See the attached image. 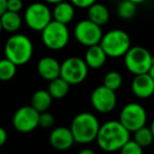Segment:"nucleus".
<instances>
[{"instance_id": "16", "label": "nucleus", "mask_w": 154, "mask_h": 154, "mask_svg": "<svg viewBox=\"0 0 154 154\" xmlns=\"http://www.w3.org/2000/svg\"><path fill=\"white\" fill-rule=\"evenodd\" d=\"M108 56L100 44L92 45L87 48L84 60L87 63L88 67L92 69H99L106 63Z\"/></svg>"}, {"instance_id": "18", "label": "nucleus", "mask_w": 154, "mask_h": 154, "mask_svg": "<svg viewBox=\"0 0 154 154\" xmlns=\"http://www.w3.org/2000/svg\"><path fill=\"white\" fill-rule=\"evenodd\" d=\"M87 16L88 19L91 20L92 22L99 24L100 26H103L109 21V11H108L107 6H105L102 3H93L91 6L88 8L87 11Z\"/></svg>"}, {"instance_id": "21", "label": "nucleus", "mask_w": 154, "mask_h": 154, "mask_svg": "<svg viewBox=\"0 0 154 154\" xmlns=\"http://www.w3.org/2000/svg\"><path fill=\"white\" fill-rule=\"evenodd\" d=\"M69 86L70 84L67 83L63 78L59 77L57 79L49 81L48 85V92L51 93V95L53 97V99H63L67 95V93L69 91Z\"/></svg>"}, {"instance_id": "15", "label": "nucleus", "mask_w": 154, "mask_h": 154, "mask_svg": "<svg viewBox=\"0 0 154 154\" xmlns=\"http://www.w3.org/2000/svg\"><path fill=\"white\" fill-rule=\"evenodd\" d=\"M37 71L42 79L53 81L61 75V64L53 57H44L37 64Z\"/></svg>"}, {"instance_id": "34", "label": "nucleus", "mask_w": 154, "mask_h": 154, "mask_svg": "<svg viewBox=\"0 0 154 154\" xmlns=\"http://www.w3.org/2000/svg\"><path fill=\"white\" fill-rule=\"evenodd\" d=\"M149 75H151V77H152V79L154 80V63H153V65L152 66H151V68H150V70H149Z\"/></svg>"}, {"instance_id": "20", "label": "nucleus", "mask_w": 154, "mask_h": 154, "mask_svg": "<svg viewBox=\"0 0 154 154\" xmlns=\"http://www.w3.org/2000/svg\"><path fill=\"white\" fill-rule=\"evenodd\" d=\"M0 20L3 31L8 32H16L22 24V18L19 13L11 12V11H6L5 13H3L0 16Z\"/></svg>"}, {"instance_id": "11", "label": "nucleus", "mask_w": 154, "mask_h": 154, "mask_svg": "<svg viewBox=\"0 0 154 154\" xmlns=\"http://www.w3.org/2000/svg\"><path fill=\"white\" fill-rule=\"evenodd\" d=\"M40 112L34 107L23 106L15 112L13 116V126L20 133H29L39 127Z\"/></svg>"}, {"instance_id": "19", "label": "nucleus", "mask_w": 154, "mask_h": 154, "mask_svg": "<svg viewBox=\"0 0 154 154\" xmlns=\"http://www.w3.org/2000/svg\"><path fill=\"white\" fill-rule=\"evenodd\" d=\"M51 102H53V97L48 92V90L39 89L37 91H35L34 94H32L31 105L37 111L41 113V112L47 111L49 109Z\"/></svg>"}, {"instance_id": "24", "label": "nucleus", "mask_w": 154, "mask_h": 154, "mask_svg": "<svg viewBox=\"0 0 154 154\" xmlns=\"http://www.w3.org/2000/svg\"><path fill=\"white\" fill-rule=\"evenodd\" d=\"M153 133L151 131L150 128L147 127H142L140 129H137L134 132V140L140 146H142L143 148L150 146L153 142Z\"/></svg>"}, {"instance_id": "3", "label": "nucleus", "mask_w": 154, "mask_h": 154, "mask_svg": "<svg viewBox=\"0 0 154 154\" xmlns=\"http://www.w3.org/2000/svg\"><path fill=\"white\" fill-rule=\"evenodd\" d=\"M5 58L14 62L17 66L26 64L34 54V45L27 36L15 34L6 40L4 46Z\"/></svg>"}, {"instance_id": "37", "label": "nucleus", "mask_w": 154, "mask_h": 154, "mask_svg": "<svg viewBox=\"0 0 154 154\" xmlns=\"http://www.w3.org/2000/svg\"><path fill=\"white\" fill-rule=\"evenodd\" d=\"M1 31H3V29H2V24H1V20H0V32Z\"/></svg>"}, {"instance_id": "35", "label": "nucleus", "mask_w": 154, "mask_h": 154, "mask_svg": "<svg viewBox=\"0 0 154 154\" xmlns=\"http://www.w3.org/2000/svg\"><path fill=\"white\" fill-rule=\"evenodd\" d=\"M130 1L134 2V3H136V4H142V3H144V2H146L147 0H130Z\"/></svg>"}, {"instance_id": "2", "label": "nucleus", "mask_w": 154, "mask_h": 154, "mask_svg": "<svg viewBox=\"0 0 154 154\" xmlns=\"http://www.w3.org/2000/svg\"><path fill=\"white\" fill-rule=\"evenodd\" d=\"M100 127L101 125L94 114L90 112H81L73 118L70 130L75 142L85 145L97 140Z\"/></svg>"}, {"instance_id": "23", "label": "nucleus", "mask_w": 154, "mask_h": 154, "mask_svg": "<svg viewBox=\"0 0 154 154\" xmlns=\"http://www.w3.org/2000/svg\"><path fill=\"white\" fill-rule=\"evenodd\" d=\"M17 71V65L8 58L0 60V81L8 82L15 77Z\"/></svg>"}, {"instance_id": "31", "label": "nucleus", "mask_w": 154, "mask_h": 154, "mask_svg": "<svg viewBox=\"0 0 154 154\" xmlns=\"http://www.w3.org/2000/svg\"><path fill=\"white\" fill-rule=\"evenodd\" d=\"M8 11V0H0V16Z\"/></svg>"}, {"instance_id": "38", "label": "nucleus", "mask_w": 154, "mask_h": 154, "mask_svg": "<svg viewBox=\"0 0 154 154\" xmlns=\"http://www.w3.org/2000/svg\"><path fill=\"white\" fill-rule=\"evenodd\" d=\"M0 154H1V152H0Z\"/></svg>"}, {"instance_id": "30", "label": "nucleus", "mask_w": 154, "mask_h": 154, "mask_svg": "<svg viewBox=\"0 0 154 154\" xmlns=\"http://www.w3.org/2000/svg\"><path fill=\"white\" fill-rule=\"evenodd\" d=\"M8 140V133L2 127H0V147H2Z\"/></svg>"}, {"instance_id": "22", "label": "nucleus", "mask_w": 154, "mask_h": 154, "mask_svg": "<svg viewBox=\"0 0 154 154\" xmlns=\"http://www.w3.org/2000/svg\"><path fill=\"white\" fill-rule=\"evenodd\" d=\"M136 5L137 4L130 0H123L119 3L116 8L118 16L123 20H130L136 14Z\"/></svg>"}, {"instance_id": "33", "label": "nucleus", "mask_w": 154, "mask_h": 154, "mask_svg": "<svg viewBox=\"0 0 154 154\" xmlns=\"http://www.w3.org/2000/svg\"><path fill=\"white\" fill-rule=\"evenodd\" d=\"M44 1L47 2V3H51V4H57L62 1H65V0H44Z\"/></svg>"}, {"instance_id": "6", "label": "nucleus", "mask_w": 154, "mask_h": 154, "mask_svg": "<svg viewBox=\"0 0 154 154\" xmlns=\"http://www.w3.org/2000/svg\"><path fill=\"white\" fill-rule=\"evenodd\" d=\"M41 34L43 44L51 51L63 49L68 44L70 37L67 24H63L54 19L41 32Z\"/></svg>"}, {"instance_id": "10", "label": "nucleus", "mask_w": 154, "mask_h": 154, "mask_svg": "<svg viewBox=\"0 0 154 154\" xmlns=\"http://www.w3.org/2000/svg\"><path fill=\"white\" fill-rule=\"evenodd\" d=\"M120 122L130 132H135L137 129L146 125L147 112L140 104L129 103L124 106L121 111Z\"/></svg>"}, {"instance_id": "5", "label": "nucleus", "mask_w": 154, "mask_h": 154, "mask_svg": "<svg viewBox=\"0 0 154 154\" xmlns=\"http://www.w3.org/2000/svg\"><path fill=\"white\" fill-rule=\"evenodd\" d=\"M124 63L132 75H142L149 72L154 63V58L145 47L131 46L124 56Z\"/></svg>"}, {"instance_id": "12", "label": "nucleus", "mask_w": 154, "mask_h": 154, "mask_svg": "<svg viewBox=\"0 0 154 154\" xmlns=\"http://www.w3.org/2000/svg\"><path fill=\"white\" fill-rule=\"evenodd\" d=\"M92 107L101 113L111 112L116 106V91L105 85L97 87L90 97Z\"/></svg>"}, {"instance_id": "32", "label": "nucleus", "mask_w": 154, "mask_h": 154, "mask_svg": "<svg viewBox=\"0 0 154 154\" xmlns=\"http://www.w3.org/2000/svg\"><path fill=\"white\" fill-rule=\"evenodd\" d=\"M78 154H97V153H95L93 150H91V149H87V148H86V149H82V150L80 151V152L78 153Z\"/></svg>"}, {"instance_id": "13", "label": "nucleus", "mask_w": 154, "mask_h": 154, "mask_svg": "<svg viewBox=\"0 0 154 154\" xmlns=\"http://www.w3.org/2000/svg\"><path fill=\"white\" fill-rule=\"evenodd\" d=\"M49 143L56 150L66 151L70 149L75 142L70 128L57 127L49 134Z\"/></svg>"}, {"instance_id": "8", "label": "nucleus", "mask_w": 154, "mask_h": 154, "mask_svg": "<svg viewBox=\"0 0 154 154\" xmlns=\"http://www.w3.org/2000/svg\"><path fill=\"white\" fill-rule=\"evenodd\" d=\"M88 67L85 60L79 57L67 58L61 64V75L67 83L70 85H78L87 78Z\"/></svg>"}, {"instance_id": "7", "label": "nucleus", "mask_w": 154, "mask_h": 154, "mask_svg": "<svg viewBox=\"0 0 154 154\" xmlns=\"http://www.w3.org/2000/svg\"><path fill=\"white\" fill-rule=\"evenodd\" d=\"M53 20V12L42 2H35L29 5L24 13V21L29 29L42 32Z\"/></svg>"}, {"instance_id": "29", "label": "nucleus", "mask_w": 154, "mask_h": 154, "mask_svg": "<svg viewBox=\"0 0 154 154\" xmlns=\"http://www.w3.org/2000/svg\"><path fill=\"white\" fill-rule=\"evenodd\" d=\"M75 8H88L93 3L97 2V0H69Z\"/></svg>"}, {"instance_id": "4", "label": "nucleus", "mask_w": 154, "mask_h": 154, "mask_svg": "<svg viewBox=\"0 0 154 154\" xmlns=\"http://www.w3.org/2000/svg\"><path fill=\"white\" fill-rule=\"evenodd\" d=\"M108 57H124L131 47V39L123 29H111L103 35L100 43Z\"/></svg>"}, {"instance_id": "17", "label": "nucleus", "mask_w": 154, "mask_h": 154, "mask_svg": "<svg viewBox=\"0 0 154 154\" xmlns=\"http://www.w3.org/2000/svg\"><path fill=\"white\" fill-rule=\"evenodd\" d=\"M75 5L70 1H62L55 4L53 10V19L63 24H68L75 18Z\"/></svg>"}, {"instance_id": "28", "label": "nucleus", "mask_w": 154, "mask_h": 154, "mask_svg": "<svg viewBox=\"0 0 154 154\" xmlns=\"http://www.w3.org/2000/svg\"><path fill=\"white\" fill-rule=\"evenodd\" d=\"M23 8L22 0H8V11L19 13Z\"/></svg>"}, {"instance_id": "26", "label": "nucleus", "mask_w": 154, "mask_h": 154, "mask_svg": "<svg viewBox=\"0 0 154 154\" xmlns=\"http://www.w3.org/2000/svg\"><path fill=\"white\" fill-rule=\"evenodd\" d=\"M121 154H143V147L140 146L135 140H128L123 148L121 149Z\"/></svg>"}, {"instance_id": "27", "label": "nucleus", "mask_w": 154, "mask_h": 154, "mask_svg": "<svg viewBox=\"0 0 154 154\" xmlns=\"http://www.w3.org/2000/svg\"><path fill=\"white\" fill-rule=\"evenodd\" d=\"M55 124V116L48 111H44L40 113V119H39V126L44 129L53 127Z\"/></svg>"}, {"instance_id": "25", "label": "nucleus", "mask_w": 154, "mask_h": 154, "mask_svg": "<svg viewBox=\"0 0 154 154\" xmlns=\"http://www.w3.org/2000/svg\"><path fill=\"white\" fill-rule=\"evenodd\" d=\"M122 84H123V77L119 71L111 70L106 73V75L104 77L103 85H105L106 87L110 88V89L114 90V91H116L122 86Z\"/></svg>"}, {"instance_id": "36", "label": "nucleus", "mask_w": 154, "mask_h": 154, "mask_svg": "<svg viewBox=\"0 0 154 154\" xmlns=\"http://www.w3.org/2000/svg\"><path fill=\"white\" fill-rule=\"evenodd\" d=\"M150 129H151V131H152L153 136H154V121L152 122V124H151V127H150Z\"/></svg>"}, {"instance_id": "14", "label": "nucleus", "mask_w": 154, "mask_h": 154, "mask_svg": "<svg viewBox=\"0 0 154 154\" xmlns=\"http://www.w3.org/2000/svg\"><path fill=\"white\" fill-rule=\"evenodd\" d=\"M131 90L138 99H148L154 93V80L148 72L134 75Z\"/></svg>"}, {"instance_id": "9", "label": "nucleus", "mask_w": 154, "mask_h": 154, "mask_svg": "<svg viewBox=\"0 0 154 154\" xmlns=\"http://www.w3.org/2000/svg\"><path fill=\"white\" fill-rule=\"evenodd\" d=\"M73 35H75V40L80 44L89 47L92 45L100 44L104 34L102 31V26L92 22L89 19H85L77 23V25L75 26Z\"/></svg>"}, {"instance_id": "1", "label": "nucleus", "mask_w": 154, "mask_h": 154, "mask_svg": "<svg viewBox=\"0 0 154 154\" xmlns=\"http://www.w3.org/2000/svg\"><path fill=\"white\" fill-rule=\"evenodd\" d=\"M130 140V131L120 121H108L100 127L97 136V146L105 152L120 151Z\"/></svg>"}]
</instances>
